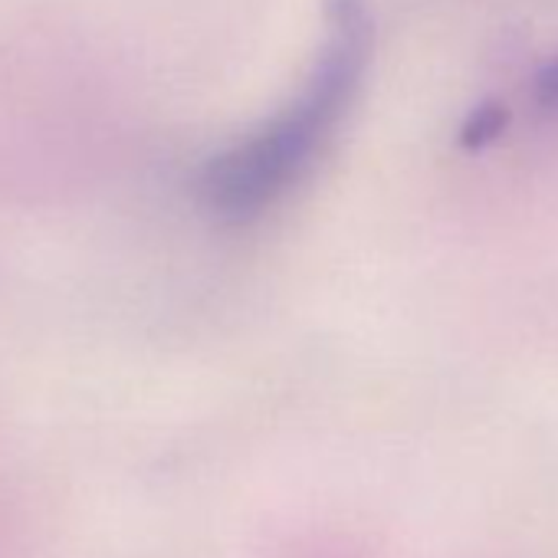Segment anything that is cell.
I'll return each mask as SVG.
<instances>
[{"instance_id": "1", "label": "cell", "mask_w": 558, "mask_h": 558, "mask_svg": "<svg viewBox=\"0 0 558 558\" xmlns=\"http://www.w3.org/2000/svg\"><path fill=\"white\" fill-rule=\"evenodd\" d=\"M365 0H329L326 40L300 89L269 122L207 161L201 194L227 220H250L283 197L345 116L368 60Z\"/></svg>"}, {"instance_id": "2", "label": "cell", "mask_w": 558, "mask_h": 558, "mask_svg": "<svg viewBox=\"0 0 558 558\" xmlns=\"http://www.w3.org/2000/svg\"><path fill=\"white\" fill-rule=\"evenodd\" d=\"M502 122H506V116L496 106H483L463 125V142L466 145H483V142H489V138H496L502 132Z\"/></svg>"}, {"instance_id": "3", "label": "cell", "mask_w": 558, "mask_h": 558, "mask_svg": "<svg viewBox=\"0 0 558 558\" xmlns=\"http://www.w3.org/2000/svg\"><path fill=\"white\" fill-rule=\"evenodd\" d=\"M535 102L545 112H558V57L548 60L542 73L535 76Z\"/></svg>"}]
</instances>
